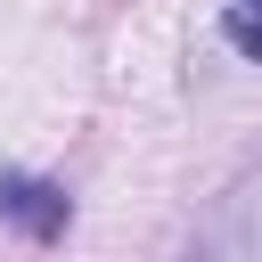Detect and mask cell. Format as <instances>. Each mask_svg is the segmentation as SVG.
I'll use <instances>...</instances> for the list:
<instances>
[{
	"instance_id": "obj_1",
	"label": "cell",
	"mask_w": 262,
	"mask_h": 262,
	"mask_svg": "<svg viewBox=\"0 0 262 262\" xmlns=\"http://www.w3.org/2000/svg\"><path fill=\"white\" fill-rule=\"evenodd\" d=\"M0 213L25 229V237H66L74 221V196L57 180H33V172H0Z\"/></svg>"
},
{
	"instance_id": "obj_2",
	"label": "cell",
	"mask_w": 262,
	"mask_h": 262,
	"mask_svg": "<svg viewBox=\"0 0 262 262\" xmlns=\"http://www.w3.org/2000/svg\"><path fill=\"white\" fill-rule=\"evenodd\" d=\"M221 33H229V49H237V57H254V66H262V0H229V8H221Z\"/></svg>"
}]
</instances>
